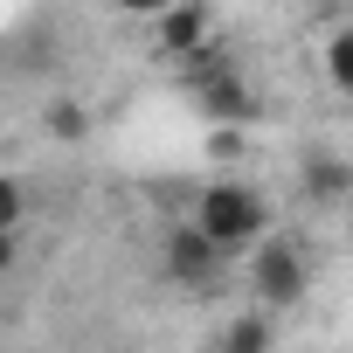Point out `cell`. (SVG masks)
<instances>
[{"label":"cell","instance_id":"obj_1","mask_svg":"<svg viewBox=\"0 0 353 353\" xmlns=\"http://www.w3.org/2000/svg\"><path fill=\"white\" fill-rule=\"evenodd\" d=\"M194 222H201L229 256L270 243V208H263V194H256L250 181H208V188L194 194Z\"/></svg>","mask_w":353,"mask_h":353},{"label":"cell","instance_id":"obj_2","mask_svg":"<svg viewBox=\"0 0 353 353\" xmlns=\"http://www.w3.org/2000/svg\"><path fill=\"white\" fill-rule=\"evenodd\" d=\"M250 291H256V312H298L305 305V291H312V263H305V250L298 243H263L256 256H250Z\"/></svg>","mask_w":353,"mask_h":353},{"label":"cell","instance_id":"obj_3","mask_svg":"<svg viewBox=\"0 0 353 353\" xmlns=\"http://www.w3.org/2000/svg\"><path fill=\"white\" fill-rule=\"evenodd\" d=\"M222 263H229V250L188 215V222H173L166 229V243H159V270L173 277V284H188V291H208L215 277H222Z\"/></svg>","mask_w":353,"mask_h":353},{"label":"cell","instance_id":"obj_4","mask_svg":"<svg viewBox=\"0 0 353 353\" xmlns=\"http://www.w3.org/2000/svg\"><path fill=\"white\" fill-rule=\"evenodd\" d=\"M298 194H305L312 208L353 201V159L332 152V145H305V159H298Z\"/></svg>","mask_w":353,"mask_h":353},{"label":"cell","instance_id":"obj_5","mask_svg":"<svg viewBox=\"0 0 353 353\" xmlns=\"http://www.w3.org/2000/svg\"><path fill=\"white\" fill-rule=\"evenodd\" d=\"M208 35H215V8H208V0H181L173 14L152 21L159 56H208Z\"/></svg>","mask_w":353,"mask_h":353},{"label":"cell","instance_id":"obj_6","mask_svg":"<svg viewBox=\"0 0 353 353\" xmlns=\"http://www.w3.org/2000/svg\"><path fill=\"white\" fill-rule=\"evenodd\" d=\"M194 104H201V118L208 125H250V90H243V77L222 63V70H201V83H194Z\"/></svg>","mask_w":353,"mask_h":353},{"label":"cell","instance_id":"obj_7","mask_svg":"<svg viewBox=\"0 0 353 353\" xmlns=\"http://www.w3.org/2000/svg\"><path fill=\"white\" fill-rule=\"evenodd\" d=\"M270 346H277V319L270 312H236L215 332V353H270Z\"/></svg>","mask_w":353,"mask_h":353},{"label":"cell","instance_id":"obj_8","mask_svg":"<svg viewBox=\"0 0 353 353\" xmlns=\"http://www.w3.org/2000/svg\"><path fill=\"white\" fill-rule=\"evenodd\" d=\"M325 83H332L339 97H353V21L325 35Z\"/></svg>","mask_w":353,"mask_h":353},{"label":"cell","instance_id":"obj_9","mask_svg":"<svg viewBox=\"0 0 353 353\" xmlns=\"http://www.w3.org/2000/svg\"><path fill=\"white\" fill-rule=\"evenodd\" d=\"M42 125H49V132H56V139H63V145H77V139H83V111H77V104H70V97H56V104H49V118H42Z\"/></svg>","mask_w":353,"mask_h":353},{"label":"cell","instance_id":"obj_10","mask_svg":"<svg viewBox=\"0 0 353 353\" xmlns=\"http://www.w3.org/2000/svg\"><path fill=\"white\" fill-rule=\"evenodd\" d=\"M21 215H28V194H21V181H0V229H21Z\"/></svg>","mask_w":353,"mask_h":353},{"label":"cell","instance_id":"obj_11","mask_svg":"<svg viewBox=\"0 0 353 353\" xmlns=\"http://www.w3.org/2000/svg\"><path fill=\"white\" fill-rule=\"evenodd\" d=\"M118 14H132V21H159V14H173L181 0H111Z\"/></svg>","mask_w":353,"mask_h":353},{"label":"cell","instance_id":"obj_12","mask_svg":"<svg viewBox=\"0 0 353 353\" xmlns=\"http://www.w3.org/2000/svg\"><path fill=\"white\" fill-rule=\"evenodd\" d=\"M208 152L215 159H236L243 152V125H208Z\"/></svg>","mask_w":353,"mask_h":353}]
</instances>
